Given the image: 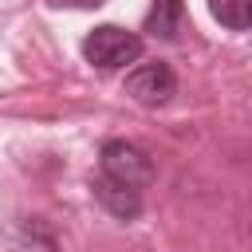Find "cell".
I'll use <instances>...</instances> for the list:
<instances>
[{"label": "cell", "mask_w": 252, "mask_h": 252, "mask_svg": "<svg viewBox=\"0 0 252 252\" xmlns=\"http://www.w3.org/2000/svg\"><path fill=\"white\" fill-rule=\"evenodd\" d=\"M83 55H87V63H94L102 71H114V67H126L142 55V35H134L118 24H102L83 39Z\"/></svg>", "instance_id": "6da1fadb"}, {"label": "cell", "mask_w": 252, "mask_h": 252, "mask_svg": "<svg viewBox=\"0 0 252 252\" xmlns=\"http://www.w3.org/2000/svg\"><path fill=\"white\" fill-rule=\"evenodd\" d=\"M126 94L138 106H165L177 94V79H173L169 63L154 59V63H142V67H134L126 75Z\"/></svg>", "instance_id": "3957f363"}, {"label": "cell", "mask_w": 252, "mask_h": 252, "mask_svg": "<svg viewBox=\"0 0 252 252\" xmlns=\"http://www.w3.org/2000/svg\"><path fill=\"white\" fill-rule=\"evenodd\" d=\"M98 165H102V177L122 181L130 189H142V185L154 181V161L134 142H106L102 154H98Z\"/></svg>", "instance_id": "7a4b0ae2"}, {"label": "cell", "mask_w": 252, "mask_h": 252, "mask_svg": "<svg viewBox=\"0 0 252 252\" xmlns=\"http://www.w3.org/2000/svg\"><path fill=\"white\" fill-rule=\"evenodd\" d=\"M55 8H98L102 0H51Z\"/></svg>", "instance_id": "52a82bcc"}, {"label": "cell", "mask_w": 252, "mask_h": 252, "mask_svg": "<svg viewBox=\"0 0 252 252\" xmlns=\"http://www.w3.org/2000/svg\"><path fill=\"white\" fill-rule=\"evenodd\" d=\"M209 12L232 32H244L252 24V0H209Z\"/></svg>", "instance_id": "8992f818"}, {"label": "cell", "mask_w": 252, "mask_h": 252, "mask_svg": "<svg viewBox=\"0 0 252 252\" xmlns=\"http://www.w3.org/2000/svg\"><path fill=\"white\" fill-rule=\"evenodd\" d=\"M181 20H185V0H150V12H146L142 32H150L158 39H177Z\"/></svg>", "instance_id": "5b68a950"}, {"label": "cell", "mask_w": 252, "mask_h": 252, "mask_svg": "<svg viewBox=\"0 0 252 252\" xmlns=\"http://www.w3.org/2000/svg\"><path fill=\"white\" fill-rule=\"evenodd\" d=\"M91 193H94V201H98L110 217H118V220H134V217L142 213V197H138V189H130V185H122V181L94 177V181H91Z\"/></svg>", "instance_id": "277c9868"}]
</instances>
